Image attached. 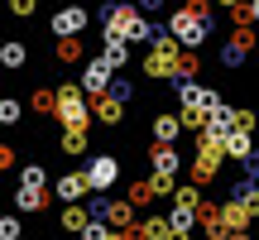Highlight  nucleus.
Wrapping results in <instances>:
<instances>
[{"mask_svg":"<svg viewBox=\"0 0 259 240\" xmlns=\"http://www.w3.org/2000/svg\"><path fill=\"white\" fill-rule=\"evenodd\" d=\"M96 24H101V38H125V44H149V48H154L158 29H163L144 10H135L130 0H101L96 5Z\"/></svg>","mask_w":259,"mask_h":240,"instance_id":"obj_1","label":"nucleus"},{"mask_svg":"<svg viewBox=\"0 0 259 240\" xmlns=\"http://www.w3.org/2000/svg\"><path fill=\"white\" fill-rule=\"evenodd\" d=\"M211 29H216V19L197 15L192 5H183V10H173V15H168V34L183 44V53H197V48L211 38Z\"/></svg>","mask_w":259,"mask_h":240,"instance_id":"obj_2","label":"nucleus"},{"mask_svg":"<svg viewBox=\"0 0 259 240\" xmlns=\"http://www.w3.org/2000/svg\"><path fill=\"white\" fill-rule=\"evenodd\" d=\"M58 125L63 130H87L92 125V106H87L82 82H58Z\"/></svg>","mask_w":259,"mask_h":240,"instance_id":"obj_3","label":"nucleus"},{"mask_svg":"<svg viewBox=\"0 0 259 240\" xmlns=\"http://www.w3.org/2000/svg\"><path fill=\"white\" fill-rule=\"evenodd\" d=\"M48 29H53V38H82L92 29V10L87 5H63V10H53Z\"/></svg>","mask_w":259,"mask_h":240,"instance_id":"obj_4","label":"nucleus"},{"mask_svg":"<svg viewBox=\"0 0 259 240\" xmlns=\"http://www.w3.org/2000/svg\"><path fill=\"white\" fill-rule=\"evenodd\" d=\"M82 173L92 178V192H111V187L120 183V158L115 154H92Z\"/></svg>","mask_w":259,"mask_h":240,"instance_id":"obj_5","label":"nucleus"},{"mask_svg":"<svg viewBox=\"0 0 259 240\" xmlns=\"http://www.w3.org/2000/svg\"><path fill=\"white\" fill-rule=\"evenodd\" d=\"M111 82H115V67L106 63V58H87V67H82V92L87 96H106V92H111Z\"/></svg>","mask_w":259,"mask_h":240,"instance_id":"obj_6","label":"nucleus"},{"mask_svg":"<svg viewBox=\"0 0 259 240\" xmlns=\"http://www.w3.org/2000/svg\"><path fill=\"white\" fill-rule=\"evenodd\" d=\"M149 168H154V178L178 183V173H183V154H178V144H154V149H149Z\"/></svg>","mask_w":259,"mask_h":240,"instance_id":"obj_7","label":"nucleus"},{"mask_svg":"<svg viewBox=\"0 0 259 240\" xmlns=\"http://www.w3.org/2000/svg\"><path fill=\"white\" fill-rule=\"evenodd\" d=\"M254 44H259L254 29H235V34L221 44V63H226V67H245V58L254 53Z\"/></svg>","mask_w":259,"mask_h":240,"instance_id":"obj_8","label":"nucleus"},{"mask_svg":"<svg viewBox=\"0 0 259 240\" xmlns=\"http://www.w3.org/2000/svg\"><path fill=\"white\" fill-rule=\"evenodd\" d=\"M87 197H92V178L87 173H63L58 178V202L63 207H82Z\"/></svg>","mask_w":259,"mask_h":240,"instance_id":"obj_9","label":"nucleus"},{"mask_svg":"<svg viewBox=\"0 0 259 240\" xmlns=\"http://www.w3.org/2000/svg\"><path fill=\"white\" fill-rule=\"evenodd\" d=\"M197 226H202V235H206V240H231V226H226V216H221V207H216V202H202V212H197Z\"/></svg>","mask_w":259,"mask_h":240,"instance_id":"obj_10","label":"nucleus"},{"mask_svg":"<svg viewBox=\"0 0 259 240\" xmlns=\"http://www.w3.org/2000/svg\"><path fill=\"white\" fill-rule=\"evenodd\" d=\"M92 115L101 120L106 130H115V125H120V120H125V101H120V96H111V92H106V96H96Z\"/></svg>","mask_w":259,"mask_h":240,"instance_id":"obj_11","label":"nucleus"},{"mask_svg":"<svg viewBox=\"0 0 259 240\" xmlns=\"http://www.w3.org/2000/svg\"><path fill=\"white\" fill-rule=\"evenodd\" d=\"M178 139H183V115L173 111L154 115V144H178Z\"/></svg>","mask_w":259,"mask_h":240,"instance_id":"obj_12","label":"nucleus"},{"mask_svg":"<svg viewBox=\"0 0 259 240\" xmlns=\"http://www.w3.org/2000/svg\"><path fill=\"white\" fill-rule=\"evenodd\" d=\"M226 158H235V164H250V158H254V135H250V130H231Z\"/></svg>","mask_w":259,"mask_h":240,"instance_id":"obj_13","label":"nucleus"},{"mask_svg":"<svg viewBox=\"0 0 259 240\" xmlns=\"http://www.w3.org/2000/svg\"><path fill=\"white\" fill-rule=\"evenodd\" d=\"M206 96H211V87H202V82H178V106H183V111H206Z\"/></svg>","mask_w":259,"mask_h":240,"instance_id":"obj_14","label":"nucleus"},{"mask_svg":"<svg viewBox=\"0 0 259 240\" xmlns=\"http://www.w3.org/2000/svg\"><path fill=\"white\" fill-rule=\"evenodd\" d=\"M221 216H226V226H231V235H245V231H250V221H254L235 197H226V202H221Z\"/></svg>","mask_w":259,"mask_h":240,"instance_id":"obj_15","label":"nucleus"},{"mask_svg":"<svg viewBox=\"0 0 259 240\" xmlns=\"http://www.w3.org/2000/svg\"><path fill=\"white\" fill-rule=\"evenodd\" d=\"M58 226H63L67 235H87V226H92V212H87V207H63Z\"/></svg>","mask_w":259,"mask_h":240,"instance_id":"obj_16","label":"nucleus"},{"mask_svg":"<svg viewBox=\"0 0 259 240\" xmlns=\"http://www.w3.org/2000/svg\"><path fill=\"white\" fill-rule=\"evenodd\" d=\"M231 197H235V202H240V207H245L250 216H259V183H250V178H240V183L231 187Z\"/></svg>","mask_w":259,"mask_h":240,"instance_id":"obj_17","label":"nucleus"},{"mask_svg":"<svg viewBox=\"0 0 259 240\" xmlns=\"http://www.w3.org/2000/svg\"><path fill=\"white\" fill-rule=\"evenodd\" d=\"M173 207H178V212H202V187H197V183H178Z\"/></svg>","mask_w":259,"mask_h":240,"instance_id":"obj_18","label":"nucleus"},{"mask_svg":"<svg viewBox=\"0 0 259 240\" xmlns=\"http://www.w3.org/2000/svg\"><path fill=\"white\" fill-rule=\"evenodd\" d=\"M101 58L120 72V67H130V44H125V38H106V44H101Z\"/></svg>","mask_w":259,"mask_h":240,"instance_id":"obj_19","label":"nucleus"},{"mask_svg":"<svg viewBox=\"0 0 259 240\" xmlns=\"http://www.w3.org/2000/svg\"><path fill=\"white\" fill-rule=\"evenodd\" d=\"M24 63H29V48H24V44H15V38H10V44H0V67L19 72Z\"/></svg>","mask_w":259,"mask_h":240,"instance_id":"obj_20","label":"nucleus"},{"mask_svg":"<svg viewBox=\"0 0 259 240\" xmlns=\"http://www.w3.org/2000/svg\"><path fill=\"white\" fill-rule=\"evenodd\" d=\"M15 207L34 216V212H44V207H48V192H34V187H15Z\"/></svg>","mask_w":259,"mask_h":240,"instance_id":"obj_21","label":"nucleus"},{"mask_svg":"<svg viewBox=\"0 0 259 240\" xmlns=\"http://www.w3.org/2000/svg\"><path fill=\"white\" fill-rule=\"evenodd\" d=\"M19 187L48 192V168H44V164H24V168H19Z\"/></svg>","mask_w":259,"mask_h":240,"instance_id":"obj_22","label":"nucleus"},{"mask_svg":"<svg viewBox=\"0 0 259 240\" xmlns=\"http://www.w3.org/2000/svg\"><path fill=\"white\" fill-rule=\"evenodd\" d=\"M106 226H115V231L135 226V207H130L125 197H115V202H111V212H106Z\"/></svg>","mask_w":259,"mask_h":240,"instance_id":"obj_23","label":"nucleus"},{"mask_svg":"<svg viewBox=\"0 0 259 240\" xmlns=\"http://www.w3.org/2000/svg\"><path fill=\"white\" fill-rule=\"evenodd\" d=\"M154 178H144V183H130V192H125V202L130 207H149V202H154Z\"/></svg>","mask_w":259,"mask_h":240,"instance_id":"obj_24","label":"nucleus"},{"mask_svg":"<svg viewBox=\"0 0 259 240\" xmlns=\"http://www.w3.org/2000/svg\"><path fill=\"white\" fill-rule=\"evenodd\" d=\"M139 231H144V240H168L173 226H168V216H144V221H139Z\"/></svg>","mask_w":259,"mask_h":240,"instance_id":"obj_25","label":"nucleus"},{"mask_svg":"<svg viewBox=\"0 0 259 240\" xmlns=\"http://www.w3.org/2000/svg\"><path fill=\"white\" fill-rule=\"evenodd\" d=\"M58 144H63V154H87V130H63Z\"/></svg>","mask_w":259,"mask_h":240,"instance_id":"obj_26","label":"nucleus"},{"mask_svg":"<svg viewBox=\"0 0 259 240\" xmlns=\"http://www.w3.org/2000/svg\"><path fill=\"white\" fill-rule=\"evenodd\" d=\"M82 38H58V63H82Z\"/></svg>","mask_w":259,"mask_h":240,"instance_id":"obj_27","label":"nucleus"},{"mask_svg":"<svg viewBox=\"0 0 259 240\" xmlns=\"http://www.w3.org/2000/svg\"><path fill=\"white\" fill-rule=\"evenodd\" d=\"M19 115H24V106H19L15 96H5V101H0V125H19Z\"/></svg>","mask_w":259,"mask_h":240,"instance_id":"obj_28","label":"nucleus"},{"mask_svg":"<svg viewBox=\"0 0 259 240\" xmlns=\"http://www.w3.org/2000/svg\"><path fill=\"white\" fill-rule=\"evenodd\" d=\"M168 226H173V231H192V226H197V212H178V207H173V212H168Z\"/></svg>","mask_w":259,"mask_h":240,"instance_id":"obj_29","label":"nucleus"},{"mask_svg":"<svg viewBox=\"0 0 259 240\" xmlns=\"http://www.w3.org/2000/svg\"><path fill=\"white\" fill-rule=\"evenodd\" d=\"M235 130H259V111H250V106H235Z\"/></svg>","mask_w":259,"mask_h":240,"instance_id":"obj_30","label":"nucleus"},{"mask_svg":"<svg viewBox=\"0 0 259 240\" xmlns=\"http://www.w3.org/2000/svg\"><path fill=\"white\" fill-rule=\"evenodd\" d=\"M19 231H24L19 216H0V240H19Z\"/></svg>","mask_w":259,"mask_h":240,"instance_id":"obj_31","label":"nucleus"},{"mask_svg":"<svg viewBox=\"0 0 259 240\" xmlns=\"http://www.w3.org/2000/svg\"><path fill=\"white\" fill-rule=\"evenodd\" d=\"M111 96H120V101H135V82H130V77H115V82H111Z\"/></svg>","mask_w":259,"mask_h":240,"instance_id":"obj_32","label":"nucleus"},{"mask_svg":"<svg viewBox=\"0 0 259 240\" xmlns=\"http://www.w3.org/2000/svg\"><path fill=\"white\" fill-rule=\"evenodd\" d=\"M10 10H15L19 19H29V15H34V10H38V0H10Z\"/></svg>","mask_w":259,"mask_h":240,"instance_id":"obj_33","label":"nucleus"},{"mask_svg":"<svg viewBox=\"0 0 259 240\" xmlns=\"http://www.w3.org/2000/svg\"><path fill=\"white\" fill-rule=\"evenodd\" d=\"M216 5H221V10H240L245 0H216Z\"/></svg>","mask_w":259,"mask_h":240,"instance_id":"obj_34","label":"nucleus"},{"mask_svg":"<svg viewBox=\"0 0 259 240\" xmlns=\"http://www.w3.org/2000/svg\"><path fill=\"white\" fill-rule=\"evenodd\" d=\"M250 19H254V24H259V0H250Z\"/></svg>","mask_w":259,"mask_h":240,"instance_id":"obj_35","label":"nucleus"},{"mask_svg":"<svg viewBox=\"0 0 259 240\" xmlns=\"http://www.w3.org/2000/svg\"><path fill=\"white\" fill-rule=\"evenodd\" d=\"M168 240H192V235H183V231H168Z\"/></svg>","mask_w":259,"mask_h":240,"instance_id":"obj_36","label":"nucleus"},{"mask_svg":"<svg viewBox=\"0 0 259 240\" xmlns=\"http://www.w3.org/2000/svg\"><path fill=\"white\" fill-rule=\"evenodd\" d=\"M250 164H254V168H259V144H254V158H250Z\"/></svg>","mask_w":259,"mask_h":240,"instance_id":"obj_37","label":"nucleus"},{"mask_svg":"<svg viewBox=\"0 0 259 240\" xmlns=\"http://www.w3.org/2000/svg\"><path fill=\"white\" fill-rule=\"evenodd\" d=\"M231 240H250V235H231Z\"/></svg>","mask_w":259,"mask_h":240,"instance_id":"obj_38","label":"nucleus"}]
</instances>
